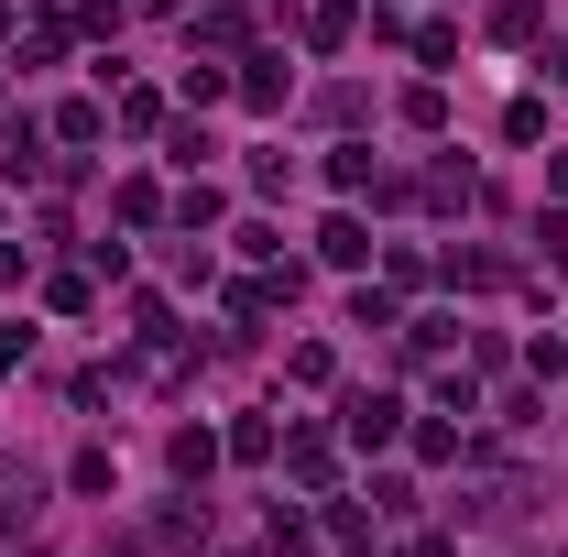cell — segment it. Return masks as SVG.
I'll use <instances>...</instances> for the list:
<instances>
[{
  "label": "cell",
  "instance_id": "1",
  "mask_svg": "<svg viewBox=\"0 0 568 557\" xmlns=\"http://www.w3.org/2000/svg\"><path fill=\"white\" fill-rule=\"evenodd\" d=\"M394 416H405L394 394H361V405H351V437H361V448H383V437H394Z\"/></svg>",
  "mask_w": 568,
  "mask_h": 557
},
{
  "label": "cell",
  "instance_id": "2",
  "mask_svg": "<svg viewBox=\"0 0 568 557\" xmlns=\"http://www.w3.org/2000/svg\"><path fill=\"white\" fill-rule=\"evenodd\" d=\"M317 252H328V263H361V252H372V230H361V219H328V230H317Z\"/></svg>",
  "mask_w": 568,
  "mask_h": 557
},
{
  "label": "cell",
  "instance_id": "3",
  "mask_svg": "<svg viewBox=\"0 0 568 557\" xmlns=\"http://www.w3.org/2000/svg\"><path fill=\"white\" fill-rule=\"evenodd\" d=\"M547 67H558V88H568V55H547Z\"/></svg>",
  "mask_w": 568,
  "mask_h": 557
},
{
  "label": "cell",
  "instance_id": "4",
  "mask_svg": "<svg viewBox=\"0 0 568 557\" xmlns=\"http://www.w3.org/2000/svg\"><path fill=\"white\" fill-rule=\"evenodd\" d=\"M558 361H568V340H558Z\"/></svg>",
  "mask_w": 568,
  "mask_h": 557
}]
</instances>
